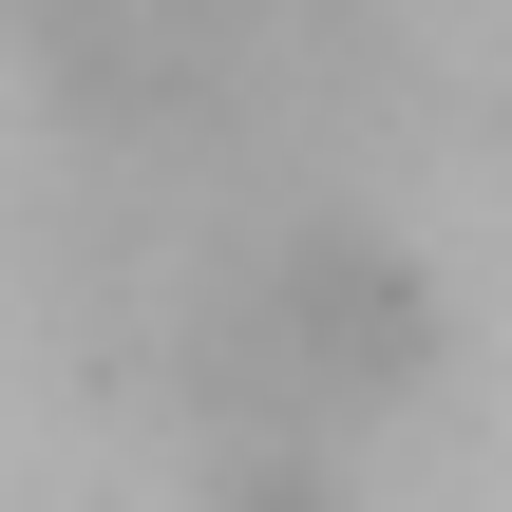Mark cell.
<instances>
[{"label":"cell","mask_w":512,"mask_h":512,"mask_svg":"<svg viewBox=\"0 0 512 512\" xmlns=\"http://www.w3.org/2000/svg\"><path fill=\"white\" fill-rule=\"evenodd\" d=\"M171 361H190L209 512H342L361 456L437 399V285H418V247L361 228V209H266V228L190 285Z\"/></svg>","instance_id":"cell-1"}]
</instances>
